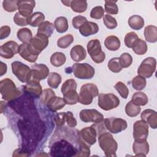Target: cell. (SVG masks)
<instances>
[{
	"label": "cell",
	"mask_w": 157,
	"mask_h": 157,
	"mask_svg": "<svg viewBox=\"0 0 157 157\" xmlns=\"http://www.w3.org/2000/svg\"><path fill=\"white\" fill-rule=\"evenodd\" d=\"M132 149L136 156H146L149 152V145L147 140H134V142L132 145Z\"/></svg>",
	"instance_id": "21"
},
{
	"label": "cell",
	"mask_w": 157,
	"mask_h": 157,
	"mask_svg": "<svg viewBox=\"0 0 157 157\" xmlns=\"http://www.w3.org/2000/svg\"><path fill=\"white\" fill-rule=\"evenodd\" d=\"M66 123L69 127L70 128H74L77 125V120L74 118L72 113L70 111L66 112Z\"/></svg>",
	"instance_id": "55"
},
{
	"label": "cell",
	"mask_w": 157,
	"mask_h": 157,
	"mask_svg": "<svg viewBox=\"0 0 157 157\" xmlns=\"http://www.w3.org/2000/svg\"><path fill=\"white\" fill-rule=\"evenodd\" d=\"M74 42V37L72 34H68L65 35L57 40V45L61 48H67Z\"/></svg>",
	"instance_id": "41"
},
{
	"label": "cell",
	"mask_w": 157,
	"mask_h": 157,
	"mask_svg": "<svg viewBox=\"0 0 157 157\" xmlns=\"http://www.w3.org/2000/svg\"><path fill=\"white\" fill-rule=\"evenodd\" d=\"M131 48L136 54L138 55H143L147 52L148 47L145 40L139 38L135 42Z\"/></svg>",
	"instance_id": "31"
},
{
	"label": "cell",
	"mask_w": 157,
	"mask_h": 157,
	"mask_svg": "<svg viewBox=\"0 0 157 157\" xmlns=\"http://www.w3.org/2000/svg\"><path fill=\"white\" fill-rule=\"evenodd\" d=\"M55 96V93L50 88L45 89L42 93L41 96H40V102L44 105H47L48 102Z\"/></svg>",
	"instance_id": "42"
},
{
	"label": "cell",
	"mask_w": 157,
	"mask_h": 157,
	"mask_svg": "<svg viewBox=\"0 0 157 157\" xmlns=\"http://www.w3.org/2000/svg\"><path fill=\"white\" fill-rule=\"evenodd\" d=\"M115 90L118 91L121 98L126 99L129 94V89L126 85L122 82H118L114 86Z\"/></svg>",
	"instance_id": "47"
},
{
	"label": "cell",
	"mask_w": 157,
	"mask_h": 157,
	"mask_svg": "<svg viewBox=\"0 0 157 157\" xmlns=\"http://www.w3.org/2000/svg\"><path fill=\"white\" fill-rule=\"evenodd\" d=\"M66 112H60L56 114L55 116V121L57 126L60 127L64 124L65 122H66Z\"/></svg>",
	"instance_id": "54"
},
{
	"label": "cell",
	"mask_w": 157,
	"mask_h": 157,
	"mask_svg": "<svg viewBox=\"0 0 157 157\" xmlns=\"http://www.w3.org/2000/svg\"><path fill=\"white\" fill-rule=\"evenodd\" d=\"M156 66V59L153 57H147L142 61L137 69V73L139 75L144 78H150L155 72Z\"/></svg>",
	"instance_id": "11"
},
{
	"label": "cell",
	"mask_w": 157,
	"mask_h": 157,
	"mask_svg": "<svg viewBox=\"0 0 157 157\" xmlns=\"http://www.w3.org/2000/svg\"><path fill=\"white\" fill-rule=\"evenodd\" d=\"M147 84L146 80L144 77L137 75L131 81L132 88L136 90H142L145 88Z\"/></svg>",
	"instance_id": "40"
},
{
	"label": "cell",
	"mask_w": 157,
	"mask_h": 157,
	"mask_svg": "<svg viewBox=\"0 0 157 157\" xmlns=\"http://www.w3.org/2000/svg\"><path fill=\"white\" fill-rule=\"evenodd\" d=\"M12 73L22 83H27L31 78V68L24 63L15 61L11 64Z\"/></svg>",
	"instance_id": "9"
},
{
	"label": "cell",
	"mask_w": 157,
	"mask_h": 157,
	"mask_svg": "<svg viewBox=\"0 0 157 157\" xmlns=\"http://www.w3.org/2000/svg\"><path fill=\"white\" fill-rule=\"evenodd\" d=\"M80 33L85 37H88L96 34L99 31V26L97 23L87 21L79 28Z\"/></svg>",
	"instance_id": "20"
},
{
	"label": "cell",
	"mask_w": 157,
	"mask_h": 157,
	"mask_svg": "<svg viewBox=\"0 0 157 157\" xmlns=\"http://www.w3.org/2000/svg\"><path fill=\"white\" fill-rule=\"evenodd\" d=\"M61 80L62 78L61 75L56 72H53L49 74L47 79V83L50 87L56 89L61 83Z\"/></svg>",
	"instance_id": "38"
},
{
	"label": "cell",
	"mask_w": 157,
	"mask_h": 157,
	"mask_svg": "<svg viewBox=\"0 0 157 157\" xmlns=\"http://www.w3.org/2000/svg\"><path fill=\"white\" fill-rule=\"evenodd\" d=\"M70 55L73 61L79 62L85 59L86 52L83 47L80 45H77L71 48Z\"/></svg>",
	"instance_id": "23"
},
{
	"label": "cell",
	"mask_w": 157,
	"mask_h": 157,
	"mask_svg": "<svg viewBox=\"0 0 157 157\" xmlns=\"http://www.w3.org/2000/svg\"><path fill=\"white\" fill-rule=\"evenodd\" d=\"M0 93L2 98L5 101H12L21 94L20 90L16 87L14 82L6 78L0 82Z\"/></svg>",
	"instance_id": "3"
},
{
	"label": "cell",
	"mask_w": 157,
	"mask_h": 157,
	"mask_svg": "<svg viewBox=\"0 0 157 157\" xmlns=\"http://www.w3.org/2000/svg\"><path fill=\"white\" fill-rule=\"evenodd\" d=\"M70 7L74 12L82 13L87 9V2L85 0H73L71 1Z\"/></svg>",
	"instance_id": "36"
},
{
	"label": "cell",
	"mask_w": 157,
	"mask_h": 157,
	"mask_svg": "<svg viewBox=\"0 0 157 157\" xmlns=\"http://www.w3.org/2000/svg\"><path fill=\"white\" fill-rule=\"evenodd\" d=\"M104 45L110 51H116L120 47V40L115 36H109L105 38Z\"/></svg>",
	"instance_id": "24"
},
{
	"label": "cell",
	"mask_w": 157,
	"mask_h": 157,
	"mask_svg": "<svg viewBox=\"0 0 157 157\" xmlns=\"http://www.w3.org/2000/svg\"><path fill=\"white\" fill-rule=\"evenodd\" d=\"M104 124L106 129L113 134L119 133L125 130L128 127V124L125 120L115 117L105 118L104 120Z\"/></svg>",
	"instance_id": "10"
},
{
	"label": "cell",
	"mask_w": 157,
	"mask_h": 157,
	"mask_svg": "<svg viewBox=\"0 0 157 157\" xmlns=\"http://www.w3.org/2000/svg\"><path fill=\"white\" fill-rule=\"evenodd\" d=\"M131 101L139 106L145 105L148 102V98L147 96L143 92H136L132 96Z\"/></svg>",
	"instance_id": "37"
},
{
	"label": "cell",
	"mask_w": 157,
	"mask_h": 157,
	"mask_svg": "<svg viewBox=\"0 0 157 157\" xmlns=\"http://www.w3.org/2000/svg\"><path fill=\"white\" fill-rule=\"evenodd\" d=\"M148 136V125L142 120L136 121L133 125V137L134 140H146Z\"/></svg>",
	"instance_id": "12"
},
{
	"label": "cell",
	"mask_w": 157,
	"mask_h": 157,
	"mask_svg": "<svg viewBox=\"0 0 157 157\" xmlns=\"http://www.w3.org/2000/svg\"><path fill=\"white\" fill-rule=\"evenodd\" d=\"M49 75V69L44 64H35L31 68L30 80H34L40 82L45 79Z\"/></svg>",
	"instance_id": "15"
},
{
	"label": "cell",
	"mask_w": 157,
	"mask_h": 157,
	"mask_svg": "<svg viewBox=\"0 0 157 157\" xmlns=\"http://www.w3.org/2000/svg\"><path fill=\"white\" fill-rule=\"evenodd\" d=\"M86 21H87L86 17L82 16V15H78V16L74 17L72 18V24L74 28L79 29V28L82 25H83Z\"/></svg>",
	"instance_id": "53"
},
{
	"label": "cell",
	"mask_w": 157,
	"mask_h": 157,
	"mask_svg": "<svg viewBox=\"0 0 157 157\" xmlns=\"http://www.w3.org/2000/svg\"><path fill=\"white\" fill-rule=\"evenodd\" d=\"M78 137L88 145H92L96 142L98 136L96 129L91 125L90 127H85L78 132Z\"/></svg>",
	"instance_id": "14"
},
{
	"label": "cell",
	"mask_w": 157,
	"mask_h": 157,
	"mask_svg": "<svg viewBox=\"0 0 157 157\" xmlns=\"http://www.w3.org/2000/svg\"><path fill=\"white\" fill-rule=\"evenodd\" d=\"M103 21L105 26L109 29H113L117 26V21L116 19L110 15H104Z\"/></svg>",
	"instance_id": "49"
},
{
	"label": "cell",
	"mask_w": 157,
	"mask_h": 157,
	"mask_svg": "<svg viewBox=\"0 0 157 157\" xmlns=\"http://www.w3.org/2000/svg\"><path fill=\"white\" fill-rule=\"evenodd\" d=\"M71 1H61V2L65 5L66 6L69 7L70 6V4H71Z\"/></svg>",
	"instance_id": "58"
},
{
	"label": "cell",
	"mask_w": 157,
	"mask_h": 157,
	"mask_svg": "<svg viewBox=\"0 0 157 157\" xmlns=\"http://www.w3.org/2000/svg\"><path fill=\"white\" fill-rule=\"evenodd\" d=\"M66 60V55L62 52H55L50 57V63L55 67H60L63 65Z\"/></svg>",
	"instance_id": "33"
},
{
	"label": "cell",
	"mask_w": 157,
	"mask_h": 157,
	"mask_svg": "<svg viewBox=\"0 0 157 157\" xmlns=\"http://www.w3.org/2000/svg\"><path fill=\"white\" fill-rule=\"evenodd\" d=\"M98 141L101 150L106 156H116L118 144L112 135L106 131L98 136Z\"/></svg>",
	"instance_id": "2"
},
{
	"label": "cell",
	"mask_w": 157,
	"mask_h": 157,
	"mask_svg": "<svg viewBox=\"0 0 157 157\" xmlns=\"http://www.w3.org/2000/svg\"><path fill=\"white\" fill-rule=\"evenodd\" d=\"M48 44V37L37 33V34L32 38L31 41L28 43V47L33 54L39 56L41 52L47 47Z\"/></svg>",
	"instance_id": "8"
},
{
	"label": "cell",
	"mask_w": 157,
	"mask_h": 157,
	"mask_svg": "<svg viewBox=\"0 0 157 157\" xmlns=\"http://www.w3.org/2000/svg\"><path fill=\"white\" fill-rule=\"evenodd\" d=\"M87 51L92 60L96 63H102L105 58V53L102 50L101 42L98 39L90 40L86 45Z\"/></svg>",
	"instance_id": "5"
},
{
	"label": "cell",
	"mask_w": 157,
	"mask_h": 157,
	"mask_svg": "<svg viewBox=\"0 0 157 157\" xmlns=\"http://www.w3.org/2000/svg\"><path fill=\"white\" fill-rule=\"evenodd\" d=\"M18 53L24 59L30 63L36 62L38 58V56L34 55L29 50L28 43H23L19 45Z\"/></svg>",
	"instance_id": "22"
},
{
	"label": "cell",
	"mask_w": 157,
	"mask_h": 157,
	"mask_svg": "<svg viewBox=\"0 0 157 157\" xmlns=\"http://www.w3.org/2000/svg\"><path fill=\"white\" fill-rule=\"evenodd\" d=\"M140 107L134 104L131 100L129 101L125 106L126 114L130 117L137 116L140 112Z\"/></svg>",
	"instance_id": "35"
},
{
	"label": "cell",
	"mask_w": 157,
	"mask_h": 157,
	"mask_svg": "<svg viewBox=\"0 0 157 157\" xmlns=\"http://www.w3.org/2000/svg\"><path fill=\"white\" fill-rule=\"evenodd\" d=\"M104 13V9L101 6H96L93 7L90 12V17L93 19L99 20L101 19Z\"/></svg>",
	"instance_id": "51"
},
{
	"label": "cell",
	"mask_w": 157,
	"mask_h": 157,
	"mask_svg": "<svg viewBox=\"0 0 157 157\" xmlns=\"http://www.w3.org/2000/svg\"><path fill=\"white\" fill-rule=\"evenodd\" d=\"M117 1H105V11L109 14H117L118 12V7L117 5Z\"/></svg>",
	"instance_id": "43"
},
{
	"label": "cell",
	"mask_w": 157,
	"mask_h": 157,
	"mask_svg": "<svg viewBox=\"0 0 157 157\" xmlns=\"http://www.w3.org/2000/svg\"><path fill=\"white\" fill-rule=\"evenodd\" d=\"M18 44L13 41L10 40L0 47V55L5 59L12 58L15 55L18 53Z\"/></svg>",
	"instance_id": "16"
},
{
	"label": "cell",
	"mask_w": 157,
	"mask_h": 157,
	"mask_svg": "<svg viewBox=\"0 0 157 157\" xmlns=\"http://www.w3.org/2000/svg\"><path fill=\"white\" fill-rule=\"evenodd\" d=\"M63 99L66 104L74 105L78 102V94L76 90H70L63 93Z\"/></svg>",
	"instance_id": "30"
},
{
	"label": "cell",
	"mask_w": 157,
	"mask_h": 157,
	"mask_svg": "<svg viewBox=\"0 0 157 157\" xmlns=\"http://www.w3.org/2000/svg\"><path fill=\"white\" fill-rule=\"evenodd\" d=\"M34 1H18V12L24 17L29 18L33 13V9L35 7Z\"/></svg>",
	"instance_id": "18"
},
{
	"label": "cell",
	"mask_w": 157,
	"mask_h": 157,
	"mask_svg": "<svg viewBox=\"0 0 157 157\" xmlns=\"http://www.w3.org/2000/svg\"><path fill=\"white\" fill-rule=\"evenodd\" d=\"M17 36L23 43H29L33 38V34L29 29L23 28L17 31Z\"/></svg>",
	"instance_id": "34"
},
{
	"label": "cell",
	"mask_w": 157,
	"mask_h": 157,
	"mask_svg": "<svg viewBox=\"0 0 157 157\" xmlns=\"http://www.w3.org/2000/svg\"><path fill=\"white\" fill-rule=\"evenodd\" d=\"M120 64L122 68L129 67L132 63V58L128 53H123L118 58Z\"/></svg>",
	"instance_id": "44"
},
{
	"label": "cell",
	"mask_w": 157,
	"mask_h": 157,
	"mask_svg": "<svg viewBox=\"0 0 157 157\" xmlns=\"http://www.w3.org/2000/svg\"><path fill=\"white\" fill-rule=\"evenodd\" d=\"M18 1L17 0H4L2 1V7L8 12H15L18 9Z\"/></svg>",
	"instance_id": "45"
},
{
	"label": "cell",
	"mask_w": 157,
	"mask_h": 157,
	"mask_svg": "<svg viewBox=\"0 0 157 157\" xmlns=\"http://www.w3.org/2000/svg\"><path fill=\"white\" fill-rule=\"evenodd\" d=\"M54 28V25L52 23L48 21H45L38 27L37 33L50 37L53 33Z\"/></svg>",
	"instance_id": "27"
},
{
	"label": "cell",
	"mask_w": 157,
	"mask_h": 157,
	"mask_svg": "<svg viewBox=\"0 0 157 157\" xmlns=\"http://www.w3.org/2000/svg\"><path fill=\"white\" fill-rule=\"evenodd\" d=\"M138 39L139 37L135 32H129L127 33L124 37V44L127 47L132 48V45Z\"/></svg>",
	"instance_id": "48"
},
{
	"label": "cell",
	"mask_w": 157,
	"mask_h": 157,
	"mask_svg": "<svg viewBox=\"0 0 157 157\" xmlns=\"http://www.w3.org/2000/svg\"><path fill=\"white\" fill-rule=\"evenodd\" d=\"M107 66L110 71L115 73L120 72L123 69L120 64L118 58L117 57L111 58L108 62Z\"/></svg>",
	"instance_id": "46"
},
{
	"label": "cell",
	"mask_w": 157,
	"mask_h": 157,
	"mask_svg": "<svg viewBox=\"0 0 157 157\" xmlns=\"http://www.w3.org/2000/svg\"><path fill=\"white\" fill-rule=\"evenodd\" d=\"M140 117L151 128L156 129L157 128V113L154 110H144L141 113Z\"/></svg>",
	"instance_id": "19"
},
{
	"label": "cell",
	"mask_w": 157,
	"mask_h": 157,
	"mask_svg": "<svg viewBox=\"0 0 157 157\" xmlns=\"http://www.w3.org/2000/svg\"><path fill=\"white\" fill-rule=\"evenodd\" d=\"M7 69V67L6 64H5V63H4L3 62L1 61V69H0V72H1L0 75L1 76L3 75L4 74L6 73Z\"/></svg>",
	"instance_id": "57"
},
{
	"label": "cell",
	"mask_w": 157,
	"mask_h": 157,
	"mask_svg": "<svg viewBox=\"0 0 157 157\" xmlns=\"http://www.w3.org/2000/svg\"><path fill=\"white\" fill-rule=\"evenodd\" d=\"M66 104L63 98L55 96L48 102L47 106L51 111L56 112L61 109Z\"/></svg>",
	"instance_id": "26"
},
{
	"label": "cell",
	"mask_w": 157,
	"mask_h": 157,
	"mask_svg": "<svg viewBox=\"0 0 157 157\" xmlns=\"http://www.w3.org/2000/svg\"><path fill=\"white\" fill-rule=\"evenodd\" d=\"M78 150L68 141L61 139L56 141L50 147V154L52 156L70 157L75 156Z\"/></svg>",
	"instance_id": "1"
},
{
	"label": "cell",
	"mask_w": 157,
	"mask_h": 157,
	"mask_svg": "<svg viewBox=\"0 0 157 157\" xmlns=\"http://www.w3.org/2000/svg\"><path fill=\"white\" fill-rule=\"evenodd\" d=\"M23 90L25 93L36 98H40L42 93L40 82L37 80H29L25 85L23 86Z\"/></svg>",
	"instance_id": "17"
},
{
	"label": "cell",
	"mask_w": 157,
	"mask_h": 157,
	"mask_svg": "<svg viewBox=\"0 0 157 157\" xmlns=\"http://www.w3.org/2000/svg\"><path fill=\"white\" fill-rule=\"evenodd\" d=\"M78 150L75 156L88 157L90 155V149L89 145L83 142L79 137L78 139Z\"/></svg>",
	"instance_id": "39"
},
{
	"label": "cell",
	"mask_w": 157,
	"mask_h": 157,
	"mask_svg": "<svg viewBox=\"0 0 157 157\" xmlns=\"http://www.w3.org/2000/svg\"><path fill=\"white\" fill-rule=\"evenodd\" d=\"M28 18L24 17L19 12H17L13 17V21L18 26H26L28 25Z\"/></svg>",
	"instance_id": "52"
},
{
	"label": "cell",
	"mask_w": 157,
	"mask_h": 157,
	"mask_svg": "<svg viewBox=\"0 0 157 157\" xmlns=\"http://www.w3.org/2000/svg\"><path fill=\"white\" fill-rule=\"evenodd\" d=\"M144 36L147 42H156L157 41V27L154 25L147 26L144 29Z\"/></svg>",
	"instance_id": "25"
},
{
	"label": "cell",
	"mask_w": 157,
	"mask_h": 157,
	"mask_svg": "<svg viewBox=\"0 0 157 157\" xmlns=\"http://www.w3.org/2000/svg\"><path fill=\"white\" fill-rule=\"evenodd\" d=\"M128 25L132 29L140 30L144 26V20L141 16L134 15L129 18Z\"/></svg>",
	"instance_id": "28"
},
{
	"label": "cell",
	"mask_w": 157,
	"mask_h": 157,
	"mask_svg": "<svg viewBox=\"0 0 157 157\" xmlns=\"http://www.w3.org/2000/svg\"><path fill=\"white\" fill-rule=\"evenodd\" d=\"M45 16L40 12H36L33 13L28 18V25L33 27H39L43 22H44Z\"/></svg>",
	"instance_id": "29"
},
{
	"label": "cell",
	"mask_w": 157,
	"mask_h": 157,
	"mask_svg": "<svg viewBox=\"0 0 157 157\" xmlns=\"http://www.w3.org/2000/svg\"><path fill=\"white\" fill-rule=\"evenodd\" d=\"M54 26L57 32L59 33H63L68 29V21L66 17H57L54 21Z\"/></svg>",
	"instance_id": "32"
},
{
	"label": "cell",
	"mask_w": 157,
	"mask_h": 157,
	"mask_svg": "<svg viewBox=\"0 0 157 157\" xmlns=\"http://www.w3.org/2000/svg\"><path fill=\"white\" fill-rule=\"evenodd\" d=\"M77 83L75 80L73 78H70L68 80H66L61 86V93H64L66 91L70 90H77Z\"/></svg>",
	"instance_id": "50"
},
{
	"label": "cell",
	"mask_w": 157,
	"mask_h": 157,
	"mask_svg": "<svg viewBox=\"0 0 157 157\" xmlns=\"http://www.w3.org/2000/svg\"><path fill=\"white\" fill-rule=\"evenodd\" d=\"M10 28L9 26H2L0 28V39L2 40L7 37L10 34Z\"/></svg>",
	"instance_id": "56"
},
{
	"label": "cell",
	"mask_w": 157,
	"mask_h": 157,
	"mask_svg": "<svg viewBox=\"0 0 157 157\" xmlns=\"http://www.w3.org/2000/svg\"><path fill=\"white\" fill-rule=\"evenodd\" d=\"M71 69L74 76L80 79H91L95 73L94 67L88 63H75Z\"/></svg>",
	"instance_id": "6"
},
{
	"label": "cell",
	"mask_w": 157,
	"mask_h": 157,
	"mask_svg": "<svg viewBox=\"0 0 157 157\" xmlns=\"http://www.w3.org/2000/svg\"><path fill=\"white\" fill-rule=\"evenodd\" d=\"M99 95V90L93 83L83 85L80 90L78 102L83 105H90L92 103L94 98Z\"/></svg>",
	"instance_id": "4"
},
{
	"label": "cell",
	"mask_w": 157,
	"mask_h": 157,
	"mask_svg": "<svg viewBox=\"0 0 157 157\" xmlns=\"http://www.w3.org/2000/svg\"><path fill=\"white\" fill-rule=\"evenodd\" d=\"M80 118L85 123H101L104 120V115L96 109H83L80 112Z\"/></svg>",
	"instance_id": "13"
},
{
	"label": "cell",
	"mask_w": 157,
	"mask_h": 157,
	"mask_svg": "<svg viewBox=\"0 0 157 157\" xmlns=\"http://www.w3.org/2000/svg\"><path fill=\"white\" fill-rule=\"evenodd\" d=\"M99 107L104 110H110L117 108L120 105V99L112 93H101L98 99Z\"/></svg>",
	"instance_id": "7"
}]
</instances>
